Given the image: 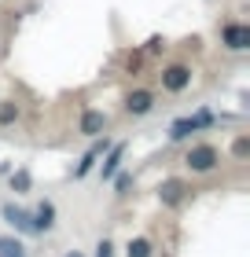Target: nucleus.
Here are the masks:
<instances>
[{
  "label": "nucleus",
  "mask_w": 250,
  "mask_h": 257,
  "mask_svg": "<svg viewBox=\"0 0 250 257\" xmlns=\"http://www.w3.org/2000/svg\"><path fill=\"white\" fill-rule=\"evenodd\" d=\"M206 125H213V114H210V110H199L195 118H181V121H173L170 140H184V136H192V133H199V128H206Z\"/></svg>",
  "instance_id": "obj_1"
},
{
  "label": "nucleus",
  "mask_w": 250,
  "mask_h": 257,
  "mask_svg": "<svg viewBox=\"0 0 250 257\" xmlns=\"http://www.w3.org/2000/svg\"><path fill=\"white\" fill-rule=\"evenodd\" d=\"M213 166H217V151H213L210 144H199L188 151V169L192 173H210Z\"/></svg>",
  "instance_id": "obj_2"
},
{
  "label": "nucleus",
  "mask_w": 250,
  "mask_h": 257,
  "mask_svg": "<svg viewBox=\"0 0 250 257\" xmlns=\"http://www.w3.org/2000/svg\"><path fill=\"white\" fill-rule=\"evenodd\" d=\"M188 85H192V70H188V66L173 63V66L162 70V88H165V92H184Z\"/></svg>",
  "instance_id": "obj_3"
},
{
  "label": "nucleus",
  "mask_w": 250,
  "mask_h": 257,
  "mask_svg": "<svg viewBox=\"0 0 250 257\" xmlns=\"http://www.w3.org/2000/svg\"><path fill=\"white\" fill-rule=\"evenodd\" d=\"M224 44H228L232 52L250 48V26H243V22H228V26H224Z\"/></svg>",
  "instance_id": "obj_4"
},
{
  "label": "nucleus",
  "mask_w": 250,
  "mask_h": 257,
  "mask_svg": "<svg viewBox=\"0 0 250 257\" xmlns=\"http://www.w3.org/2000/svg\"><path fill=\"white\" fill-rule=\"evenodd\" d=\"M103 125H107L103 110H85V114H81V133H85V136H100Z\"/></svg>",
  "instance_id": "obj_5"
},
{
  "label": "nucleus",
  "mask_w": 250,
  "mask_h": 257,
  "mask_svg": "<svg viewBox=\"0 0 250 257\" xmlns=\"http://www.w3.org/2000/svg\"><path fill=\"white\" fill-rule=\"evenodd\" d=\"M52 220H55V206H52V202H41V206H37V213L30 217V224H33V231H48V228H52Z\"/></svg>",
  "instance_id": "obj_6"
},
{
  "label": "nucleus",
  "mask_w": 250,
  "mask_h": 257,
  "mask_svg": "<svg viewBox=\"0 0 250 257\" xmlns=\"http://www.w3.org/2000/svg\"><path fill=\"white\" fill-rule=\"evenodd\" d=\"M151 107H154V96H151V92H133V96L125 99V110H129V114H147Z\"/></svg>",
  "instance_id": "obj_7"
},
{
  "label": "nucleus",
  "mask_w": 250,
  "mask_h": 257,
  "mask_svg": "<svg viewBox=\"0 0 250 257\" xmlns=\"http://www.w3.org/2000/svg\"><path fill=\"white\" fill-rule=\"evenodd\" d=\"M158 195H162V202H165V206H177V202L184 198V184H181V180H165Z\"/></svg>",
  "instance_id": "obj_8"
},
{
  "label": "nucleus",
  "mask_w": 250,
  "mask_h": 257,
  "mask_svg": "<svg viewBox=\"0 0 250 257\" xmlns=\"http://www.w3.org/2000/svg\"><path fill=\"white\" fill-rule=\"evenodd\" d=\"M4 217H8V220H11V224H15L19 231H33V224H30V213H22L19 206H11V202H8V206H4Z\"/></svg>",
  "instance_id": "obj_9"
},
{
  "label": "nucleus",
  "mask_w": 250,
  "mask_h": 257,
  "mask_svg": "<svg viewBox=\"0 0 250 257\" xmlns=\"http://www.w3.org/2000/svg\"><path fill=\"white\" fill-rule=\"evenodd\" d=\"M122 155H125V147H122V144H114V147H111V155H107V162H103V180H111L114 173H118V166H122Z\"/></svg>",
  "instance_id": "obj_10"
},
{
  "label": "nucleus",
  "mask_w": 250,
  "mask_h": 257,
  "mask_svg": "<svg viewBox=\"0 0 250 257\" xmlns=\"http://www.w3.org/2000/svg\"><path fill=\"white\" fill-rule=\"evenodd\" d=\"M100 151H103V144H96V147H92V151H89V155H85V158H81V166L74 169V177H77V180H81V177H85V173H89L92 166H96V158H100Z\"/></svg>",
  "instance_id": "obj_11"
},
{
  "label": "nucleus",
  "mask_w": 250,
  "mask_h": 257,
  "mask_svg": "<svg viewBox=\"0 0 250 257\" xmlns=\"http://www.w3.org/2000/svg\"><path fill=\"white\" fill-rule=\"evenodd\" d=\"M0 257H26L19 239H0Z\"/></svg>",
  "instance_id": "obj_12"
},
{
  "label": "nucleus",
  "mask_w": 250,
  "mask_h": 257,
  "mask_svg": "<svg viewBox=\"0 0 250 257\" xmlns=\"http://www.w3.org/2000/svg\"><path fill=\"white\" fill-rule=\"evenodd\" d=\"M125 257H151V242L147 239H133L129 250H125Z\"/></svg>",
  "instance_id": "obj_13"
},
{
  "label": "nucleus",
  "mask_w": 250,
  "mask_h": 257,
  "mask_svg": "<svg viewBox=\"0 0 250 257\" xmlns=\"http://www.w3.org/2000/svg\"><path fill=\"white\" fill-rule=\"evenodd\" d=\"M11 188H15L19 195H26V191H30V173H26V169H19L15 177H11Z\"/></svg>",
  "instance_id": "obj_14"
},
{
  "label": "nucleus",
  "mask_w": 250,
  "mask_h": 257,
  "mask_svg": "<svg viewBox=\"0 0 250 257\" xmlns=\"http://www.w3.org/2000/svg\"><path fill=\"white\" fill-rule=\"evenodd\" d=\"M0 121H15V103H0Z\"/></svg>",
  "instance_id": "obj_15"
},
{
  "label": "nucleus",
  "mask_w": 250,
  "mask_h": 257,
  "mask_svg": "<svg viewBox=\"0 0 250 257\" xmlns=\"http://www.w3.org/2000/svg\"><path fill=\"white\" fill-rule=\"evenodd\" d=\"M232 151H235V158H246V155H250V140H235Z\"/></svg>",
  "instance_id": "obj_16"
},
{
  "label": "nucleus",
  "mask_w": 250,
  "mask_h": 257,
  "mask_svg": "<svg viewBox=\"0 0 250 257\" xmlns=\"http://www.w3.org/2000/svg\"><path fill=\"white\" fill-rule=\"evenodd\" d=\"M129 184H133V180H129V177H125V173H114V188H118V191H125V188H129Z\"/></svg>",
  "instance_id": "obj_17"
},
{
  "label": "nucleus",
  "mask_w": 250,
  "mask_h": 257,
  "mask_svg": "<svg viewBox=\"0 0 250 257\" xmlns=\"http://www.w3.org/2000/svg\"><path fill=\"white\" fill-rule=\"evenodd\" d=\"M96 257H111V242H107V239H103L100 246H96Z\"/></svg>",
  "instance_id": "obj_18"
},
{
  "label": "nucleus",
  "mask_w": 250,
  "mask_h": 257,
  "mask_svg": "<svg viewBox=\"0 0 250 257\" xmlns=\"http://www.w3.org/2000/svg\"><path fill=\"white\" fill-rule=\"evenodd\" d=\"M66 257H81V253H66Z\"/></svg>",
  "instance_id": "obj_19"
}]
</instances>
